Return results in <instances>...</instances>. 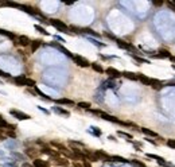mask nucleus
<instances>
[{
	"mask_svg": "<svg viewBox=\"0 0 175 167\" xmlns=\"http://www.w3.org/2000/svg\"><path fill=\"white\" fill-rule=\"evenodd\" d=\"M89 112L93 113V115L100 116L101 119H104V120H107V121H111V123H117V124H120V125H125V127H135L136 128L135 124L128 123V121H121V120L117 119V117L112 116V115H108V113H105L104 111H100V109H89Z\"/></svg>",
	"mask_w": 175,
	"mask_h": 167,
	"instance_id": "f257e3e1",
	"label": "nucleus"
},
{
	"mask_svg": "<svg viewBox=\"0 0 175 167\" xmlns=\"http://www.w3.org/2000/svg\"><path fill=\"white\" fill-rule=\"evenodd\" d=\"M14 82L18 86H34L35 88V81L31 78H27L26 76H19L14 78Z\"/></svg>",
	"mask_w": 175,
	"mask_h": 167,
	"instance_id": "f03ea898",
	"label": "nucleus"
},
{
	"mask_svg": "<svg viewBox=\"0 0 175 167\" xmlns=\"http://www.w3.org/2000/svg\"><path fill=\"white\" fill-rule=\"evenodd\" d=\"M50 24H51V26H54L57 30H59V31H62V32H67V34L70 32V31H69V27L62 22V20H59V19H50Z\"/></svg>",
	"mask_w": 175,
	"mask_h": 167,
	"instance_id": "7ed1b4c3",
	"label": "nucleus"
},
{
	"mask_svg": "<svg viewBox=\"0 0 175 167\" xmlns=\"http://www.w3.org/2000/svg\"><path fill=\"white\" fill-rule=\"evenodd\" d=\"M51 146H54V147L58 150L59 152H62L63 155H66L67 158H71V159H74V155L71 154V151H69V150L65 147L63 144H61V143H58V141H51Z\"/></svg>",
	"mask_w": 175,
	"mask_h": 167,
	"instance_id": "20e7f679",
	"label": "nucleus"
},
{
	"mask_svg": "<svg viewBox=\"0 0 175 167\" xmlns=\"http://www.w3.org/2000/svg\"><path fill=\"white\" fill-rule=\"evenodd\" d=\"M73 61L78 65L80 67H89L90 66V62L86 59V58H84V57H81V55H74L73 57Z\"/></svg>",
	"mask_w": 175,
	"mask_h": 167,
	"instance_id": "39448f33",
	"label": "nucleus"
},
{
	"mask_svg": "<svg viewBox=\"0 0 175 167\" xmlns=\"http://www.w3.org/2000/svg\"><path fill=\"white\" fill-rule=\"evenodd\" d=\"M10 113H11V115L14 116V117H16V119H19V120H30V119H31L30 115L20 112V111H18V109H11Z\"/></svg>",
	"mask_w": 175,
	"mask_h": 167,
	"instance_id": "423d86ee",
	"label": "nucleus"
},
{
	"mask_svg": "<svg viewBox=\"0 0 175 167\" xmlns=\"http://www.w3.org/2000/svg\"><path fill=\"white\" fill-rule=\"evenodd\" d=\"M104 73H107L111 78H120V77H121V72H119L115 67H107L104 70Z\"/></svg>",
	"mask_w": 175,
	"mask_h": 167,
	"instance_id": "0eeeda50",
	"label": "nucleus"
},
{
	"mask_svg": "<svg viewBox=\"0 0 175 167\" xmlns=\"http://www.w3.org/2000/svg\"><path fill=\"white\" fill-rule=\"evenodd\" d=\"M16 43L20 44V46H28V44L31 43V40H30V38H28V36H26V35H19L18 38H16L15 44H16Z\"/></svg>",
	"mask_w": 175,
	"mask_h": 167,
	"instance_id": "6e6552de",
	"label": "nucleus"
},
{
	"mask_svg": "<svg viewBox=\"0 0 175 167\" xmlns=\"http://www.w3.org/2000/svg\"><path fill=\"white\" fill-rule=\"evenodd\" d=\"M150 86L152 89H155V90H159V89L163 88V82L156 78H150Z\"/></svg>",
	"mask_w": 175,
	"mask_h": 167,
	"instance_id": "1a4fd4ad",
	"label": "nucleus"
},
{
	"mask_svg": "<svg viewBox=\"0 0 175 167\" xmlns=\"http://www.w3.org/2000/svg\"><path fill=\"white\" fill-rule=\"evenodd\" d=\"M84 154H85V158H86V160L89 162H100V159L97 158L96 152H92V151H88V150H84Z\"/></svg>",
	"mask_w": 175,
	"mask_h": 167,
	"instance_id": "9d476101",
	"label": "nucleus"
},
{
	"mask_svg": "<svg viewBox=\"0 0 175 167\" xmlns=\"http://www.w3.org/2000/svg\"><path fill=\"white\" fill-rule=\"evenodd\" d=\"M96 152V155H97V158H99L100 160H105V162H111V156L108 155L105 151H103V150H97V151H94Z\"/></svg>",
	"mask_w": 175,
	"mask_h": 167,
	"instance_id": "9b49d317",
	"label": "nucleus"
},
{
	"mask_svg": "<svg viewBox=\"0 0 175 167\" xmlns=\"http://www.w3.org/2000/svg\"><path fill=\"white\" fill-rule=\"evenodd\" d=\"M158 53H159V54H155L154 58H170V57H171V53L168 50H166V49H160Z\"/></svg>",
	"mask_w": 175,
	"mask_h": 167,
	"instance_id": "f8f14e48",
	"label": "nucleus"
},
{
	"mask_svg": "<svg viewBox=\"0 0 175 167\" xmlns=\"http://www.w3.org/2000/svg\"><path fill=\"white\" fill-rule=\"evenodd\" d=\"M40 152L46 154V155H50V156H53V158L58 156V152H57V151H54V150H53V148H50V147H47V146H43V148L40 150Z\"/></svg>",
	"mask_w": 175,
	"mask_h": 167,
	"instance_id": "ddd939ff",
	"label": "nucleus"
},
{
	"mask_svg": "<svg viewBox=\"0 0 175 167\" xmlns=\"http://www.w3.org/2000/svg\"><path fill=\"white\" fill-rule=\"evenodd\" d=\"M116 40V43H117V46L121 47V49H125V50H133V47H132V44H129L127 42H124V40H121V39H115Z\"/></svg>",
	"mask_w": 175,
	"mask_h": 167,
	"instance_id": "4468645a",
	"label": "nucleus"
},
{
	"mask_svg": "<svg viewBox=\"0 0 175 167\" xmlns=\"http://www.w3.org/2000/svg\"><path fill=\"white\" fill-rule=\"evenodd\" d=\"M32 166H34V167H50L48 162L40 159V158H36V159H34V163H32Z\"/></svg>",
	"mask_w": 175,
	"mask_h": 167,
	"instance_id": "2eb2a0df",
	"label": "nucleus"
},
{
	"mask_svg": "<svg viewBox=\"0 0 175 167\" xmlns=\"http://www.w3.org/2000/svg\"><path fill=\"white\" fill-rule=\"evenodd\" d=\"M24 152H26L27 156L32 158V159H36V158H38V154H39L40 151H39V150H36V148H27Z\"/></svg>",
	"mask_w": 175,
	"mask_h": 167,
	"instance_id": "dca6fc26",
	"label": "nucleus"
},
{
	"mask_svg": "<svg viewBox=\"0 0 175 167\" xmlns=\"http://www.w3.org/2000/svg\"><path fill=\"white\" fill-rule=\"evenodd\" d=\"M121 77H125V78L131 80V81H137V74L136 73H132V72H121Z\"/></svg>",
	"mask_w": 175,
	"mask_h": 167,
	"instance_id": "f3484780",
	"label": "nucleus"
},
{
	"mask_svg": "<svg viewBox=\"0 0 175 167\" xmlns=\"http://www.w3.org/2000/svg\"><path fill=\"white\" fill-rule=\"evenodd\" d=\"M54 165H57V166H62V167H66V166L69 165V160H66L65 158L55 156V158H54Z\"/></svg>",
	"mask_w": 175,
	"mask_h": 167,
	"instance_id": "a211bd4d",
	"label": "nucleus"
},
{
	"mask_svg": "<svg viewBox=\"0 0 175 167\" xmlns=\"http://www.w3.org/2000/svg\"><path fill=\"white\" fill-rule=\"evenodd\" d=\"M53 111H54L55 113H58V115H62V116H70V112L66 111V109L61 108V107H53Z\"/></svg>",
	"mask_w": 175,
	"mask_h": 167,
	"instance_id": "6ab92c4d",
	"label": "nucleus"
},
{
	"mask_svg": "<svg viewBox=\"0 0 175 167\" xmlns=\"http://www.w3.org/2000/svg\"><path fill=\"white\" fill-rule=\"evenodd\" d=\"M137 80H139L143 85H145V86H150V78H148L147 76H144V74H141V73H139V74H137Z\"/></svg>",
	"mask_w": 175,
	"mask_h": 167,
	"instance_id": "aec40b11",
	"label": "nucleus"
},
{
	"mask_svg": "<svg viewBox=\"0 0 175 167\" xmlns=\"http://www.w3.org/2000/svg\"><path fill=\"white\" fill-rule=\"evenodd\" d=\"M55 103L59 105H74V101L70 99H58V100H55Z\"/></svg>",
	"mask_w": 175,
	"mask_h": 167,
	"instance_id": "412c9836",
	"label": "nucleus"
},
{
	"mask_svg": "<svg viewBox=\"0 0 175 167\" xmlns=\"http://www.w3.org/2000/svg\"><path fill=\"white\" fill-rule=\"evenodd\" d=\"M31 51H36L38 49L42 46V40H39V39H35V40H31Z\"/></svg>",
	"mask_w": 175,
	"mask_h": 167,
	"instance_id": "4be33fe9",
	"label": "nucleus"
},
{
	"mask_svg": "<svg viewBox=\"0 0 175 167\" xmlns=\"http://www.w3.org/2000/svg\"><path fill=\"white\" fill-rule=\"evenodd\" d=\"M140 131L144 133V135H147V136H151V137H158L159 135H158L156 132H154L151 131V129H148V128H140Z\"/></svg>",
	"mask_w": 175,
	"mask_h": 167,
	"instance_id": "5701e85b",
	"label": "nucleus"
},
{
	"mask_svg": "<svg viewBox=\"0 0 175 167\" xmlns=\"http://www.w3.org/2000/svg\"><path fill=\"white\" fill-rule=\"evenodd\" d=\"M0 35H3V36H7V38H10V39H15V38H16L14 32H11V31H7V30H3V28H0Z\"/></svg>",
	"mask_w": 175,
	"mask_h": 167,
	"instance_id": "b1692460",
	"label": "nucleus"
},
{
	"mask_svg": "<svg viewBox=\"0 0 175 167\" xmlns=\"http://www.w3.org/2000/svg\"><path fill=\"white\" fill-rule=\"evenodd\" d=\"M90 66H92V69L94 72H97V73H104V67L101 66L100 63H97V62H93V63H90Z\"/></svg>",
	"mask_w": 175,
	"mask_h": 167,
	"instance_id": "393cba45",
	"label": "nucleus"
},
{
	"mask_svg": "<svg viewBox=\"0 0 175 167\" xmlns=\"http://www.w3.org/2000/svg\"><path fill=\"white\" fill-rule=\"evenodd\" d=\"M54 46H55L57 49H58V50H61V51H62V53H63L65 55L70 57V58H73V57H74V55H73V54H71L70 51H69V50H66V49H65V47H62V46H61V44H54Z\"/></svg>",
	"mask_w": 175,
	"mask_h": 167,
	"instance_id": "a878e982",
	"label": "nucleus"
},
{
	"mask_svg": "<svg viewBox=\"0 0 175 167\" xmlns=\"http://www.w3.org/2000/svg\"><path fill=\"white\" fill-rule=\"evenodd\" d=\"M111 160L120 162V163H128V162H129V160L125 159V158H121V156H111Z\"/></svg>",
	"mask_w": 175,
	"mask_h": 167,
	"instance_id": "bb28decb",
	"label": "nucleus"
},
{
	"mask_svg": "<svg viewBox=\"0 0 175 167\" xmlns=\"http://www.w3.org/2000/svg\"><path fill=\"white\" fill-rule=\"evenodd\" d=\"M35 93H36V95H39L40 97H42V99H44V100H47V101H51V99H50V97H47L46 95H44V93L42 92V90H39V89L38 88H35Z\"/></svg>",
	"mask_w": 175,
	"mask_h": 167,
	"instance_id": "cd10ccee",
	"label": "nucleus"
},
{
	"mask_svg": "<svg viewBox=\"0 0 175 167\" xmlns=\"http://www.w3.org/2000/svg\"><path fill=\"white\" fill-rule=\"evenodd\" d=\"M34 27H35V30H36V31H39V32H40V34H43V35H48V32H47L46 30H44V28H43L42 26H39V24H35Z\"/></svg>",
	"mask_w": 175,
	"mask_h": 167,
	"instance_id": "c85d7f7f",
	"label": "nucleus"
},
{
	"mask_svg": "<svg viewBox=\"0 0 175 167\" xmlns=\"http://www.w3.org/2000/svg\"><path fill=\"white\" fill-rule=\"evenodd\" d=\"M77 105H78L80 108H82V109H88V111H89V109H90V107H92L90 103H84V101H82V103H78Z\"/></svg>",
	"mask_w": 175,
	"mask_h": 167,
	"instance_id": "c756f323",
	"label": "nucleus"
},
{
	"mask_svg": "<svg viewBox=\"0 0 175 167\" xmlns=\"http://www.w3.org/2000/svg\"><path fill=\"white\" fill-rule=\"evenodd\" d=\"M145 156L150 158V159H156L158 162L163 160V158H160V156H158V155H154V154H145Z\"/></svg>",
	"mask_w": 175,
	"mask_h": 167,
	"instance_id": "7c9ffc66",
	"label": "nucleus"
},
{
	"mask_svg": "<svg viewBox=\"0 0 175 167\" xmlns=\"http://www.w3.org/2000/svg\"><path fill=\"white\" fill-rule=\"evenodd\" d=\"M133 57V59L136 61V62H139V63H150L147 59H143V58H140V57H137V55H132Z\"/></svg>",
	"mask_w": 175,
	"mask_h": 167,
	"instance_id": "2f4dec72",
	"label": "nucleus"
},
{
	"mask_svg": "<svg viewBox=\"0 0 175 167\" xmlns=\"http://www.w3.org/2000/svg\"><path fill=\"white\" fill-rule=\"evenodd\" d=\"M117 135H119V136H123V137H127L128 140L132 139V135H129V133H127V132H123V131H119V132H117Z\"/></svg>",
	"mask_w": 175,
	"mask_h": 167,
	"instance_id": "473e14b6",
	"label": "nucleus"
},
{
	"mask_svg": "<svg viewBox=\"0 0 175 167\" xmlns=\"http://www.w3.org/2000/svg\"><path fill=\"white\" fill-rule=\"evenodd\" d=\"M131 163H132L133 167H147L144 163H141V162H139V160H131Z\"/></svg>",
	"mask_w": 175,
	"mask_h": 167,
	"instance_id": "72a5a7b5",
	"label": "nucleus"
},
{
	"mask_svg": "<svg viewBox=\"0 0 175 167\" xmlns=\"http://www.w3.org/2000/svg\"><path fill=\"white\" fill-rule=\"evenodd\" d=\"M166 143H167V146H168L170 148H174L175 150V139H168Z\"/></svg>",
	"mask_w": 175,
	"mask_h": 167,
	"instance_id": "f704fd0d",
	"label": "nucleus"
},
{
	"mask_svg": "<svg viewBox=\"0 0 175 167\" xmlns=\"http://www.w3.org/2000/svg\"><path fill=\"white\" fill-rule=\"evenodd\" d=\"M0 77H2V78H11V74L10 73H7V72L0 70Z\"/></svg>",
	"mask_w": 175,
	"mask_h": 167,
	"instance_id": "c9c22d12",
	"label": "nucleus"
},
{
	"mask_svg": "<svg viewBox=\"0 0 175 167\" xmlns=\"http://www.w3.org/2000/svg\"><path fill=\"white\" fill-rule=\"evenodd\" d=\"M167 4H168V7H170V8H171V10H173V11H175V4H174L173 2H167Z\"/></svg>",
	"mask_w": 175,
	"mask_h": 167,
	"instance_id": "e433bc0d",
	"label": "nucleus"
},
{
	"mask_svg": "<svg viewBox=\"0 0 175 167\" xmlns=\"http://www.w3.org/2000/svg\"><path fill=\"white\" fill-rule=\"evenodd\" d=\"M82 166H84V167H92V165H90V162H88V160H84V163H82Z\"/></svg>",
	"mask_w": 175,
	"mask_h": 167,
	"instance_id": "4c0bfd02",
	"label": "nucleus"
},
{
	"mask_svg": "<svg viewBox=\"0 0 175 167\" xmlns=\"http://www.w3.org/2000/svg\"><path fill=\"white\" fill-rule=\"evenodd\" d=\"M168 59L171 61V63H174V65H175V55H171V57H170Z\"/></svg>",
	"mask_w": 175,
	"mask_h": 167,
	"instance_id": "58836bf2",
	"label": "nucleus"
},
{
	"mask_svg": "<svg viewBox=\"0 0 175 167\" xmlns=\"http://www.w3.org/2000/svg\"><path fill=\"white\" fill-rule=\"evenodd\" d=\"M154 4H155V6H162V4H163V2H162V0H160V2H152Z\"/></svg>",
	"mask_w": 175,
	"mask_h": 167,
	"instance_id": "ea45409f",
	"label": "nucleus"
},
{
	"mask_svg": "<svg viewBox=\"0 0 175 167\" xmlns=\"http://www.w3.org/2000/svg\"><path fill=\"white\" fill-rule=\"evenodd\" d=\"M147 141H150V143H152V144H156V141H154L152 139H150V137H147V139H145Z\"/></svg>",
	"mask_w": 175,
	"mask_h": 167,
	"instance_id": "a19ab883",
	"label": "nucleus"
},
{
	"mask_svg": "<svg viewBox=\"0 0 175 167\" xmlns=\"http://www.w3.org/2000/svg\"><path fill=\"white\" fill-rule=\"evenodd\" d=\"M73 167H84V166H82V165H80V163H77V162H76V163L73 165Z\"/></svg>",
	"mask_w": 175,
	"mask_h": 167,
	"instance_id": "79ce46f5",
	"label": "nucleus"
},
{
	"mask_svg": "<svg viewBox=\"0 0 175 167\" xmlns=\"http://www.w3.org/2000/svg\"><path fill=\"white\" fill-rule=\"evenodd\" d=\"M22 167H34V166H31V165H28V163H23Z\"/></svg>",
	"mask_w": 175,
	"mask_h": 167,
	"instance_id": "37998d69",
	"label": "nucleus"
},
{
	"mask_svg": "<svg viewBox=\"0 0 175 167\" xmlns=\"http://www.w3.org/2000/svg\"><path fill=\"white\" fill-rule=\"evenodd\" d=\"M173 67H174V69H175V65H173Z\"/></svg>",
	"mask_w": 175,
	"mask_h": 167,
	"instance_id": "c03bdc74",
	"label": "nucleus"
},
{
	"mask_svg": "<svg viewBox=\"0 0 175 167\" xmlns=\"http://www.w3.org/2000/svg\"><path fill=\"white\" fill-rule=\"evenodd\" d=\"M0 82H2V81H0Z\"/></svg>",
	"mask_w": 175,
	"mask_h": 167,
	"instance_id": "a18cd8bd",
	"label": "nucleus"
}]
</instances>
